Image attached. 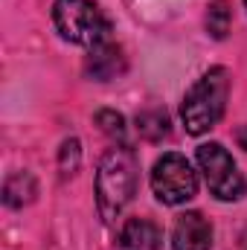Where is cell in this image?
Listing matches in <instances>:
<instances>
[{
  "label": "cell",
  "instance_id": "6da1fadb",
  "mask_svg": "<svg viewBox=\"0 0 247 250\" xmlns=\"http://www.w3.org/2000/svg\"><path fill=\"white\" fill-rule=\"evenodd\" d=\"M137 189V160L128 148H111L96 172V204L105 224H114Z\"/></svg>",
  "mask_w": 247,
  "mask_h": 250
},
{
  "label": "cell",
  "instance_id": "7a4b0ae2",
  "mask_svg": "<svg viewBox=\"0 0 247 250\" xmlns=\"http://www.w3.org/2000/svg\"><path fill=\"white\" fill-rule=\"evenodd\" d=\"M227 93H230V73L224 67H212L206 76H201L189 93L184 96L181 105V117L189 134H206L212 125L221 120L224 105H227Z\"/></svg>",
  "mask_w": 247,
  "mask_h": 250
},
{
  "label": "cell",
  "instance_id": "3957f363",
  "mask_svg": "<svg viewBox=\"0 0 247 250\" xmlns=\"http://www.w3.org/2000/svg\"><path fill=\"white\" fill-rule=\"evenodd\" d=\"M53 21L62 38H67L70 44H82L93 50L96 44L111 38V23L93 0H56Z\"/></svg>",
  "mask_w": 247,
  "mask_h": 250
},
{
  "label": "cell",
  "instance_id": "277c9868",
  "mask_svg": "<svg viewBox=\"0 0 247 250\" xmlns=\"http://www.w3.org/2000/svg\"><path fill=\"white\" fill-rule=\"evenodd\" d=\"M198 166L209 184V192L218 201H239L245 195V178L236 169V160L221 143H204L198 146Z\"/></svg>",
  "mask_w": 247,
  "mask_h": 250
},
{
  "label": "cell",
  "instance_id": "5b68a950",
  "mask_svg": "<svg viewBox=\"0 0 247 250\" xmlns=\"http://www.w3.org/2000/svg\"><path fill=\"white\" fill-rule=\"evenodd\" d=\"M151 189L157 195V201L163 204H184L189 198H195L198 192V175L192 172L189 160L184 154H163L157 163H154V172H151Z\"/></svg>",
  "mask_w": 247,
  "mask_h": 250
},
{
  "label": "cell",
  "instance_id": "8992f818",
  "mask_svg": "<svg viewBox=\"0 0 247 250\" xmlns=\"http://www.w3.org/2000/svg\"><path fill=\"white\" fill-rule=\"evenodd\" d=\"M172 242H175V250H209L212 248V227L201 212H184L175 221Z\"/></svg>",
  "mask_w": 247,
  "mask_h": 250
},
{
  "label": "cell",
  "instance_id": "52a82bcc",
  "mask_svg": "<svg viewBox=\"0 0 247 250\" xmlns=\"http://www.w3.org/2000/svg\"><path fill=\"white\" fill-rule=\"evenodd\" d=\"M125 70V56L123 50L108 38V41H102V44H96L93 50H90V59H87V73L93 76V79H99V82H108V79H114L117 73H123Z\"/></svg>",
  "mask_w": 247,
  "mask_h": 250
},
{
  "label": "cell",
  "instance_id": "ba28073f",
  "mask_svg": "<svg viewBox=\"0 0 247 250\" xmlns=\"http://www.w3.org/2000/svg\"><path fill=\"white\" fill-rule=\"evenodd\" d=\"M163 233L148 218H131L120 233V250H160Z\"/></svg>",
  "mask_w": 247,
  "mask_h": 250
},
{
  "label": "cell",
  "instance_id": "9c48e42d",
  "mask_svg": "<svg viewBox=\"0 0 247 250\" xmlns=\"http://www.w3.org/2000/svg\"><path fill=\"white\" fill-rule=\"evenodd\" d=\"M35 178L29 175V172H18V175H12L9 181H6V187H3V201L9 204V207H23V204H29L32 198H35Z\"/></svg>",
  "mask_w": 247,
  "mask_h": 250
},
{
  "label": "cell",
  "instance_id": "30bf717a",
  "mask_svg": "<svg viewBox=\"0 0 247 250\" xmlns=\"http://www.w3.org/2000/svg\"><path fill=\"white\" fill-rule=\"evenodd\" d=\"M204 23H206V32H209L212 38H218V41L227 38V32H230V26H233V9H230V3H227V0L209 3Z\"/></svg>",
  "mask_w": 247,
  "mask_h": 250
},
{
  "label": "cell",
  "instance_id": "8fae6325",
  "mask_svg": "<svg viewBox=\"0 0 247 250\" xmlns=\"http://www.w3.org/2000/svg\"><path fill=\"white\" fill-rule=\"evenodd\" d=\"M137 131H140L145 140H151V143L163 140V137L169 134V114L160 111V108H148V111L137 114Z\"/></svg>",
  "mask_w": 247,
  "mask_h": 250
},
{
  "label": "cell",
  "instance_id": "7c38bea8",
  "mask_svg": "<svg viewBox=\"0 0 247 250\" xmlns=\"http://www.w3.org/2000/svg\"><path fill=\"white\" fill-rule=\"evenodd\" d=\"M79 163H82L79 140H64L62 148H59V172H62V178H73L79 172Z\"/></svg>",
  "mask_w": 247,
  "mask_h": 250
},
{
  "label": "cell",
  "instance_id": "4fadbf2b",
  "mask_svg": "<svg viewBox=\"0 0 247 250\" xmlns=\"http://www.w3.org/2000/svg\"><path fill=\"white\" fill-rule=\"evenodd\" d=\"M96 125H99L108 137L125 140V117L123 114H117V111H99V114H96Z\"/></svg>",
  "mask_w": 247,
  "mask_h": 250
},
{
  "label": "cell",
  "instance_id": "5bb4252c",
  "mask_svg": "<svg viewBox=\"0 0 247 250\" xmlns=\"http://www.w3.org/2000/svg\"><path fill=\"white\" fill-rule=\"evenodd\" d=\"M245 6H247V0H245Z\"/></svg>",
  "mask_w": 247,
  "mask_h": 250
}]
</instances>
